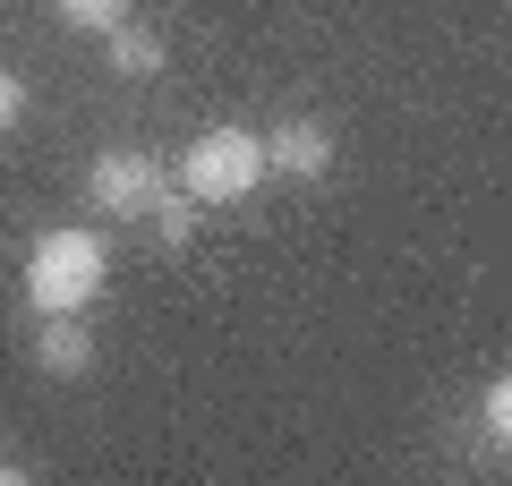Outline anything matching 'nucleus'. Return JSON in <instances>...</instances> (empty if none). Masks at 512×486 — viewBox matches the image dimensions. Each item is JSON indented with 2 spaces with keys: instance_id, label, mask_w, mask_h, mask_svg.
<instances>
[{
  "instance_id": "1",
  "label": "nucleus",
  "mask_w": 512,
  "mask_h": 486,
  "mask_svg": "<svg viewBox=\"0 0 512 486\" xmlns=\"http://www.w3.org/2000/svg\"><path fill=\"white\" fill-rule=\"evenodd\" d=\"M103 290V239L94 231H43L26 256V299L43 316H86V299Z\"/></svg>"
},
{
  "instance_id": "2",
  "label": "nucleus",
  "mask_w": 512,
  "mask_h": 486,
  "mask_svg": "<svg viewBox=\"0 0 512 486\" xmlns=\"http://www.w3.org/2000/svg\"><path fill=\"white\" fill-rule=\"evenodd\" d=\"M256 180H265V137H248V128H205L180 154V188L197 205H231V197H248Z\"/></svg>"
},
{
  "instance_id": "3",
  "label": "nucleus",
  "mask_w": 512,
  "mask_h": 486,
  "mask_svg": "<svg viewBox=\"0 0 512 486\" xmlns=\"http://www.w3.org/2000/svg\"><path fill=\"white\" fill-rule=\"evenodd\" d=\"M86 197H94V214H111V222L146 214V205L163 197V162L137 154V145H111V154L86 162Z\"/></svg>"
},
{
  "instance_id": "4",
  "label": "nucleus",
  "mask_w": 512,
  "mask_h": 486,
  "mask_svg": "<svg viewBox=\"0 0 512 486\" xmlns=\"http://www.w3.org/2000/svg\"><path fill=\"white\" fill-rule=\"evenodd\" d=\"M265 171L325 180V171H333V128H325V120H282L274 137H265Z\"/></svg>"
},
{
  "instance_id": "5",
  "label": "nucleus",
  "mask_w": 512,
  "mask_h": 486,
  "mask_svg": "<svg viewBox=\"0 0 512 486\" xmlns=\"http://www.w3.org/2000/svg\"><path fill=\"white\" fill-rule=\"evenodd\" d=\"M35 367H43V376H86V367H94V333H86V316H43V333H35Z\"/></svg>"
},
{
  "instance_id": "6",
  "label": "nucleus",
  "mask_w": 512,
  "mask_h": 486,
  "mask_svg": "<svg viewBox=\"0 0 512 486\" xmlns=\"http://www.w3.org/2000/svg\"><path fill=\"white\" fill-rule=\"evenodd\" d=\"M103 52H111V69H128V77H154L163 69V35H146V26H103Z\"/></svg>"
},
{
  "instance_id": "7",
  "label": "nucleus",
  "mask_w": 512,
  "mask_h": 486,
  "mask_svg": "<svg viewBox=\"0 0 512 486\" xmlns=\"http://www.w3.org/2000/svg\"><path fill=\"white\" fill-rule=\"evenodd\" d=\"M146 214H154V231H163L171 248H188V239H197V197H188V188H180V197H154Z\"/></svg>"
},
{
  "instance_id": "8",
  "label": "nucleus",
  "mask_w": 512,
  "mask_h": 486,
  "mask_svg": "<svg viewBox=\"0 0 512 486\" xmlns=\"http://www.w3.org/2000/svg\"><path fill=\"white\" fill-rule=\"evenodd\" d=\"M52 9H60L69 26H86V35H103V26L128 18V0H52Z\"/></svg>"
},
{
  "instance_id": "9",
  "label": "nucleus",
  "mask_w": 512,
  "mask_h": 486,
  "mask_svg": "<svg viewBox=\"0 0 512 486\" xmlns=\"http://www.w3.org/2000/svg\"><path fill=\"white\" fill-rule=\"evenodd\" d=\"M504 427H512V384L495 376V393H487V435H495V452H504Z\"/></svg>"
},
{
  "instance_id": "10",
  "label": "nucleus",
  "mask_w": 512,
  "mask_h": 486,
  "mask_svg": "<svg viewBox=\"0 0 512 486\" xmlns=\"http://www.w3.org/2000/svg\"><path fill=\"white\" fill-rule=\"evenodd\" d=\"M18 111H26V86L9 69H0V128H18Z\"/></svg>"
}]
</instances>
